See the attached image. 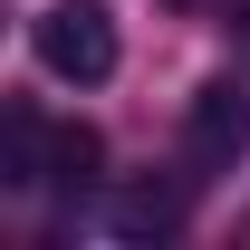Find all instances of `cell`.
Here are the masks:
<instances>
[{"label":"cell","instance_id":"cell-2","mask_svg":"<svg viewBox=\"0 0 250 250\" xmlns=\"http://www.w3.org/2000/svg\"><path fill=\"white\" fill-rule=\"evenodd\" d=\"M241 154H250V96L221 77V87H202L183 106V164L192 173H231Z\"/></svg>","mask_w":250,"mask_h":250},{"label":"cell","instance_id":"cell-5","mask_svg":"<svg viewBox=\"0 0 250 250\" xmlns=\"http://www.w3.org/2000/svg\"><path fill=\"white\" fill-rule=\"evenodd\" d=\"M173 221H183V212H173V192H154V183H145V192H125V202H116V231H125V241H164Z\"/></svg>","mask_w":250,"mask_h":250},{"label":"cell","instance_id":"cell-3","mask_svg":"<svg viewBox=\"0 0 250 250\" xmlns=\"http://www.w3.org/2000/svg\"><path fill=\"white\" fill-rule=\"evenodd\" d=\"M0 183H48V125L29 106L0 116Z\"/></svg>","mask_w":250,"mask_h":250},{"label":"cell","instance_id":"cell-4","mask_svg":"<svg viewBox=\"0 0 250 250\" xmlns=\"http://www.w3.org/2000/svg\"><path fill=\"white\" fill-rule=\"evenodd\" d=\"M96 125H48V183H67V192H87L96 183Z\"/></svg>","mask_w":250,"mask_h":250},{"label":"cell","instance_id":"cell-1","mask_svg":"<svg viewBox=\"0 0 250 250\" xmlns=\"http://www.w3.org/2000/svg\"><path fill=\"white\" fill-rule=\"evenodd\" d=\"M39 67L67 77V87H96V77H116V20H106V0H58V10H39Z\"/></svg>","mask_w":250,"mask_h":250}]
</instances>
